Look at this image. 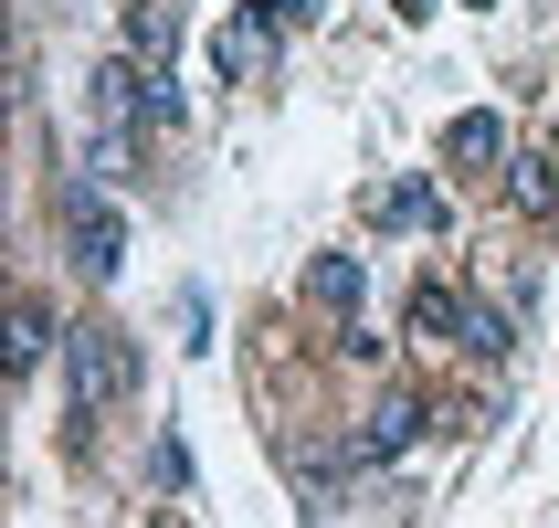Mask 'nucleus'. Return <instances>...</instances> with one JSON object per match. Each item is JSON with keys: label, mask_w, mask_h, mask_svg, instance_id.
I'll return each instance as SVG.
<instances>
[{"label": "nucleus", "mask_w": 559, "mask_h": 528, "mask_svg": "<svg viewBox=\"0 0 559 528\" xmlns=\"http://www.w3.org/2000/svg\"><path fill=\"white\" fill-rule=\"evenodd\" d=\"M475 11H486V0H475Z\"/></svg>", "instance_id": "obj_15"}, {"label": "nucleus", "mask_w": 559, "mask_h": 528, "mask_svg": "<svg viewBox=\"0 0 559 528\" xmlns=\"http://www.w3.org/2000/svg\"><path fill=\"white\" fill-rule=\"evenodd\" d=\"M95 117L117 127V138H138V127H180V95H169V74H158L148 54H127L95 74Z\"/></svg>", "instance_id": "obj_3"}, {"label": "nucleus", "mask_w": 559, "mask_h": 528, "mask_svg": "<svg viewBox=\"0 0 559 528\" xmlns=\"http://www.w3.org/2000/svg\"><path fill=\"white\" fill-rule=\"evenodd\" d=\"M507 190H518L528 212H559V149L549 159H507Z\"/></svg>", "instance_id": "obj_11"}, {"label": "nucleus", "mask_w": 559, "mask_h": 528, "mask_svg": "<svg viewBox=\"0 0 559 528\" xmlns=\"http://www.w3.org/2000/svg\"><path fill=\"white\" fill-rule=\"evenodd\" d=\"M370 222H391V233H433L443 201H433L423 180H380V190H370Z\"/></svg>", "instance_id": "obj_8"}, {"label": "nucleus", "mask_w": 559, "mask_h": 528, "mask_svg": "<svg viewBox=\"0 0 559 528\" xmlns=\"http://www.w3.org/2000/svg\"><path fill=\"white\" fill-rule=\"evenodd\" d=\"M43 349H53V317L22 296V307H11V380H32V371H43Z\"/></svg>", "instance_id": "obj_10"}, {"label": "nucleus", "mask_w": 559, "mask_h": 528, "mask_svg": "<svg viewBox=\"0 0 559 528\" xmlns=\"http://www.w3.org/2000/svg\"><path fill=\"white\" fill-rule=\"evenodd\" d=\"M127 54H169V11H158V0H127Z\"/></svg>", "instance_id": "obj_12"}, {"label": "nucleus", "mask_w": 559, "mask_h": 528, "mask_svg": "<svg viewBox=\"0 0 559 528\" xmlns=\"http://www.w3.org/2000/svg\"><path fill=\"white\" fill-rule=\"evenodd\" d=\"M443 169H465V180H486V169H507V117H454L443 127Z\"/></svg>", "instance_id": "obj_6"}, {"label": "nucleus", "mask_w": 559, "mask_h": 528, "mask_svg": "<svg viewBox=\"0 0 559 528\" xmlns=\"http://www.w3.org/2000/svg\"><path fill=\"white\" fill-rule=\"evenodd\" d=\"M465 296H443V285H423V296H412V339H454V349H465Z\"/></svg>", "instance_id": "obj_9"}, {"label": "nucleus", "mask_w": 559, "mask_h": 528, "mask_svg": "<svg viewBox=\"0 0 559 528\" xmlns=\"http://www.w3.org/2000/svg\"><path fill=\"white\" fill-rule=\"evenodd\" d=\"M359 296H370V265H359V254H307V307L317 317H359Z\"/></svg>", "instance_id": "obj_5"}, {"label": "nucleus", "mask_w": 559, "mask_h": 528, "mask_svg": "<svg viewBox=\"0 0 559 528\" xmlns=\"http://www.w3.org/2000/svg\"><path fill=\"white\" fill-rule=\"evenodd\" d=\"M423 423H433V412H423V391H380L370 423H359V466H391V455H412V444H423Z\"/></svg>", "instance_id": "obj_4"}, {"label": "nucleus", "mask_w": 559, "mask_h": 528, "mask_svg": "<svg viewBox=\"0 0 559 528\" xmlns=\"http://www.w3.org/2000/svg\"><path fill=\"white\" fill-rule=\"evenodd\" d=\"M391 11H402V22H423V11H433V0H391Z\"/></svg>", "instance_id": "obj_14"}, {"label": "nucleus", "mask_w": 559, "mask_h": 528, "mask_svg": "<svg viewBox=\"0 0 559 528\" xmlns=\"http://www.w3.org/2000/svg\"><path fill=\"white\" fill-rule=\"evenodd\" d=\"M264 22H275V32H296V22H317V0H264Z\"/></svg>", "instance_id": "obj_13"}, {"label": "nucleus", "mask_w": 559, "mask_h": 528, "mask_svg": "<svg viewBox=\"0 0 559 528\" xmlns=\"http://www.w3.org/2000/svg\"><path fill=\"white\" fill-rule=\"evenodd\" d=\"M212 63L222 74H264V63H275V22H264V11H233V22L212 32Z\"/></svg>", "instance_id": "obj_7"}, {"label": "nucleus", "mask_w": 559, "mask_h": 528, "mask_svg": "<svg viewBox=\"0 0 559 528\" xmlns=\"http://www.w3.org/2000/svg\"><path fill=\"white\" fill-rule=\"evenodd\" d=\"M63 371H74V412H117L127 391H138V349H127V328H106V317H85V328H63Z\"/></svg>", "instance_id": "obj_1"}, {"label": "nucleus", "mask_w": 559, "mask_h": 528, "mask_svg": "<svg viewBox=\"0 0 559 528\" xmlns=\"http://www.w3.org/2000/svg\"><path fill=\"white\" fill-rule=\"evenodd\" d=\"M53 222H63V244H74V265H85L95 285L127 265V212H117L95 180H63V190H53Z\"/></svg>", "instance_id": "obj_2"}]
</instances>
